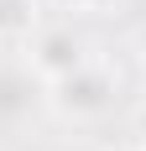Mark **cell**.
<instances>
[{"mask_svg": "<svg viewBox=\"0 0 146 151\" xmlns=\"http://www.w3.org/2000/svg\"><path fill=\"white\" fill-rule=\"evenodd\" d=\"M58 89H63V109H73V115H94V109L110 104L115 83H110V73H104V68L78 63L73 73H63V78H58Z\"/></svg>", "mask_w": 146, "mask_h": 151, "instance_id": "1", "label": "cell"}, {"mask_svg": "<svg viewBox=\"0 0 146 151\" xmlns=\"http://www.w3.org/2000/svg\"><path fill=\"white\" fill-rule=\"evenodd\" d=\"M78 63H84V52H78V42H73L68 31H58V37H47V42H42V52H37V68H42V73H52V78L73 73Z\"/></svg>", "mask_w": 146, "mask_h": 151, "instance_id": "2", "label": "cell"}, {"mask_svg": "<svg viewBox=\"0 0 146 151\" xmlns=\"http://www.w3.org/2000/svg\"><path fill=\"white\" fill-rule=\"evenodd\" d=\"M37 26V0H0V37L5 42H21Z\"/></svg>", "mask_w": 146, "mask_h": 151, "instance_id": "3", "label": "cell"}]
</instances>
